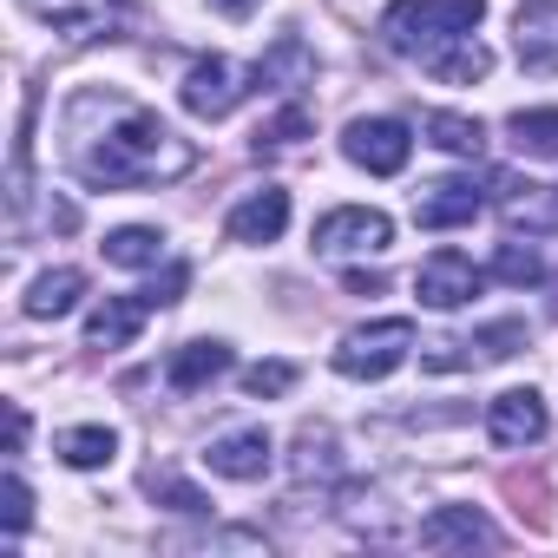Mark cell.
Returning a JSON list of instances; mask_svg holds the SVG:
<instances>
[{
    "mask_svg": "<svg viewBox=\"0 0 558 558\" xmlns=\"http://www.w3.org/2000/svg\"><path fill=\"white\" fill-rule=\"evenodd\" d=\"M493 276H499V283H512V290H532V283H545V256H538V243H499V256H493Z\"/></svg>",
    "mask_w": 558,
    "mask_h": 558,
    "instance_id": "cb8c5ba5",
    "label": "cell"
},
{
    "mask_svg": "<svg viewBox=\"0 0 558 558\" xmlns=\"http://www.w3.org/2000/svg\"><path fill=\"white\" fill-rule=\"evenodd\" d=\"M506 132H512V151H519V158H558V106L512 112Z\"/></svg>",
    "mask_w": 558,
    "mask_h": 558,
    "instance_id": "ffe728a7",
    "label": "cell"
},
{
    "mask_svg": "<svg viewBox=\"0 0 558 558\" xmlns=\"http://www.w3.org/2000/svg\"><path fill=\"white\" fill-rule=\"evenodd\" d=\"M316 256H381L388 243H395V223H388V210H368V204H342V210H329L323 223H316Z\"/></svg>",
    "mask_w": 558,
    "mask_h": 558,
    "instance_id": "277c9868",
    "label": "cell"
},
{
    "mask_svg": "<svg viewBox=\"0 0 558 558\" xmlns=\"http://www.w3.org/2000/svg\"><path fill=\"white\" fill-rule=\"evenodd\" d=\"M486 14V0H395V8L381 14V40L395 53H440L453 40H466Z\"/></svg>",
    "mask_w": 558,
    "mask_h": 558,
    "instance_id": "7a4b0ae2",
    "label": "cell"
},
{
    "mask_svg": "<svg viewBox=\"0 0 558 558\" xmlns=\"http://www.w3.org/2000/svg\"><path fill=\"white\" fill-rule=\"evenodd\" d=\"M66 158L99 191H151L184 178L197 165V145L119 93H80L66 106Z\"/></svg>",
    "mask_w": 558,
    "mask_h": 558,
    "instance_id": "6da1fadb",
    "label": "cell"
},
{
    "mask_svg": "<svg viewBox=\"0 0 558 558\" xmlns=\"http://www.w3.org/2000/svg\"><path fill=\"white\" fill-rule=\"evenodd\" d=\"M40 21H53L66 40H112L125 27V0H27Z\"/></svg>",
    "mask_w": 558,
    "mask_h": 558,
    "instance_id": "30bf717a",
    "label": "cell"
},
{
    "mask_svg": "<svg viewBox=\"0 0 558 558\" xmlns=\"http://www.w3.org/2000/svg\"><path fill=\"white\" fill-rule=\"evenodd\" d=\"M408 349H414V323H408V316H381V323L342 336L336 375H349V381H388V375L408 362Z\"/></svg>",
    "mask_w": 558,
    "mask_h": 558,
    "instance_id": "3957f363",
    "label": "cell"
},
{
    "mask_svg": "<svg viewBox=\"0 0 558 558\" xmlns=\"http://www.w3.org/2000/svg\"><path fill=\"white\" fill-rule=\"evenodd\" d=\"M145 316H151L145 290H138V296H106V303L86 316V349H132V336L145 329Z\"/></svg>",
    "mask_w": 558,
    "mask_h": 558,
    "instance_id": "5bb4252c",
    "label": "cell"
},
{
    "mask_svg": "<svg viewBox=\"0 0 558 558\" xmlns=\"http://www.w3.org/2000/svg\"><path fill=\"white\" fill-rule=\"evenodd\" d=\"M223 368H230V349H223V342H184V349H171L165 381H171L178 395H197V388H210Z\"/></svg>",
    "mask_w": 558,
    "mask_h": 558,
    "instance_id": "ac0fdd59",
    "label": "cell"
},
{
    "mask_svg": "<svg viewBox=\"0 0 558 558\" xmlns=\"http://www.w3.org/2000/svg\"><path fill=\"white\" fill-rule=\"evenodd\" d=\"M480 283H486V276H480L473 256H460V250H434V256L414 269V296H421L427 310H460V303L480 296Z\"/></svg>",
    "mask_w": 558,
    "mask_h": 558,
    "instance_id": "8992f818",
    "label": "cell"
},
{
    "mask_svg": "<svg viewBox=\"0 0 558 558\" xmlns=\"http://www.w3.org/2000/svg\"><path fill=\"white\" fill-rule=\"evenodd\" d=\"M80 296H86V276H80V269H47V276H34V283H27L21 310H27L34 323H60V316L80 310Z\"/></svg>",
    "mask_w": 558,
    "mask_h": 558,
    "instance_id": "e0dca14e",
    "label": "cell"
},
{
    "mask_svg": "<svg viewBox=\"0 0 558 558\" xmlns=\"http://www.w3.org/2000/svg\"><path fill=\"white\" fill-rule=\"evenodd\" d=\"M210 8H217V14H230V21H243V14H256V8H263V0H210Z\"/></svg>",
    "mask_w": 558,
    "mask_h": 558,
    "instance_id": "4dcf8cb0",
    "label": "cell"
},
{
    "mask_svg": "<svg viewBox=\"0 0 558 558\" xmlns=\"http://www.w3.org/2000/svg\"><path fill=\"white\" fill-rule=\"evenodd\" d=\"M310 73H316L310 47H303L296 34H283V40H276V47L250 66V86H256V93H290V86H303Z\"/></svg>",
    "mask_w": 558,
    "mask_h": 558,
    "instance_id": "2e32d148",
    "label": "cell"
},
{
    "mask_svg": "<svg viewBox=\"0 0 558 558\" xmlns=\"http://www.w3.org/2000/svg\"><path fill=\"white\" fill-rule=\"evenodd\" d=\"M427 66H434V73H440L447 86H473V80H486V73H493V53H486V47H480V40L466 34V40L440 47V53H434Z\"/></svg>",
    "mask_w": 558,
    "mask_h": 558,
    "instance_id": "7402d4cb",
    "label": "cell"
},
{
    "mask_svg": "<svg viewBox=\"0 0 558 558\" xmlns=\"http://www.w3.org/2000/svg\"><path fill=\"white\" fill-rule=\"evenodd\" d=\"M421 545L427 551H473V545H499V532L486 525V512L473 506H434L421 519Z\"/></svg>",
    "mask_w": 558,
    "mask_h": 558,
    "instance_id": "8fae6325",
    "label": "cell"
},
{
    "mask_svg": "<svg viewBox=\"0 0 558 558\" xmlns=\"http://www.w3.org/2000/svg\"><path fill=\"white\" fill-rule=\"evenodd\" d=\"M269 434L263 427H236V434H223V440H210V473H223V480H263L269 473Z\"/></svg>",
    "mask_w": 558,
    "mask_h": 558,
    "instance_id": "9a60e30c",
    "label": "cell"
},
{
    "mask_svg": "<svg viewBox=\"0 0 558 558\" xmlns=\"http://www.w3.org/2000/svg\"><path fill=\"white\" fill-rule=\"evenodd\" d=\"M427 145H440V151H453V158H480L486 151V132H480V119H466V112H427Z\"/></svg>",
    "mask_w": 558,
    "mask_h": 558,
    "instance_id": "44dd1931",
    "label": "cell"
},
{
    "mask_svg": "<svg viewBox=\"0 0 558 558\" xmlns=\"http://www.w3.org/2000/svg\"><path fill=\"white\" fill-rule=\"evenodd\" d=\"M342 151H349V165H362L368 178H395V171L408 165V151H414V132H408L401 119H355V125L342 132Z\"/></svg>",
    "mask_w": 558,
    "mask_h": 558,
    "instance_id": "5b68a950",
    "label": "cell"
},
{
    "mask_svg": "<svg viewBox=\"0 0 558 558\" xmlns=\"http://www.w3.org/2000/svg\"><path fill=\"white\" fill-rule=\"evenodd\" d=\"M545 427H551V414H545L538 388H506V395L486 401V434H493L499 447H538Z\"/></svg>",
    "mask_w": 558,
    "mask_h": 558,
    "instance_id": "9c48e42d",
    "label": "cell"
},
{
    "mask_svg": "<svg viewBox=\"0 0 558 558\" xmlns=\"http://www.w3.org/2000/svg\"><path fill=\"white\" fill-rule=\"evenodd\" d=\"M303 132H310V112H303V106H283V112H276V119L256 132V158H263V151H290Z\"/></svg>",
    "mask_w": 558,
    "mask_h": 558,
    "instance_id": "484cf974",
    "label": "cell"
},
{
    "mask_svg": "<svg viewBox=\"0 0 558 558\" xmlns=\"http://www.w3.org/2000/svg\"><path fill=\"white\" fill-rule=\"evenodd\" d=\"M112 453H119V434H112V427H66V434H60V460L80 466V473L106 466Z\"/></svg>",
    "mask_w": 558,
    "mask_h": 558,
    "instance_id": "603a6c76",
    "label": "cell"
},
{
    "mask_svg": "<svg viewBox=\"0 0 558 558\" xmlns=\"http://www.w3.org/2000/svg\"><path fill=\"white\" fill-rule=\"evenodd\" d=\"M151 493H158L171 512H210V499H204L197 486H184V480H151Z\"/></svg>",
    "mask_w": 558,
    "mask_h": 558,
    "instance_id": "83f0119b",
    "label": "cell"
},
{
    "mask_svg": "<svg viewBox=\"0 0 558 558\" xmlns=\"http://www.w3.org/2000/svg\"><path fill=\"white\" fill-rule=\"evenodd\" d=\"M0 525H8V538H21V532L34 525V493H27V480H21V473L0 480Z\"/></svg>",
    "mask_w": 558,
    "mask_h": 558,
    "instance_id": "d4e9b609",
    "label": "cell"
},
{
    "mask_svg": "<svg viewBox=\"0 0 558 558\" xmlns=\"http://www.w3.org/2000/svg\"><path fill=\"white\" fill-rule=\"evenodd\" d=\"M243 93H250V86H243V73H236L223 53H210V60H197V66L184 73V93H178V99H184V112H191V119H230Z\"/></svg>",
    "mask_w": 558,
    "mask_h": 558,
    "instance_id": "52a82bcc",
    "label": "cell"
},
{
    "mask_svg": "<svg viewBox=\"0 0 558 558\" xmlns=\"http://www.w3.org/2000/svg\"><path fill=\"white\" fill-rule=\"evenodd\" d=\"M290 388H296V368L290 362H256V368H243V395H256V401L290 395Z\"/></svg>",
    "mask_w": 558,
    "mask_h": 558,
    "instance_id": "4316f807",
    "label": "cell"
},
{
    "mask_svg": "<svg viewBox=\"0 0 558 558\" xmlns=\"http://www.w3.org/2000/svg\"><path fill=\"white\" fill-rule=\"evenodd\" d=\"M99 250H106V263H119V269H158V263H165V230H151V223H119Z\"/></svg>",
    "mask_w": 558,
    "mask_h": 558,
    "instance_id": "d6986e66",
    "label": "cell"
},
{
    "mask_svg": "<svg viewBox=\"0 0 558 558\" xmlns=\"http://www.w3.org/2000/svg\"><path fill=\"white\" fill-rule=\"evenodd\" d=\"M283 230H290V191H276V184L250 191V197L230 210V236H236V243H276Z\"/></svg>",
    "mask_w": 558,
    "mask_h": 558,
    "instance_id": "4fadbf2b",
    "label": "cell"
},
{
    "mask_svg": "<svg viewBox=\"0 0 558 558\" xmlns=\"http://www.w3.org/2000/svg\"><path fill=\"white\" fill-rule=\"evenodd\" d=\"M473 217H480V191L466 178H440V184L414 191V223L421 230H460Z\"/></svg>",
    "mask_w": 558,
    "mask_h": 558,
    "instance_id": "7c38bea8",
    "label": "cell"
},
{
    "mask_svg": "<svg viewBox=\"0 0 558 558\" xmlns=\"http://www.w3.org/2000/svg\"><path fill=\"white\" fill-rule=\"evenodd\" d=\"M27 447V408H8V453Z\"/></svg>",
    "mask_w": 558,
    "mask_h": 558,
    "instance_id": "f546056e",
    "label": "cell"
},
{
    "mask_svg": "<svg viewBox=\"0 0 558 558\" xmlns=\"http://www.w3.org/2000/svg\"><path fill=\"white\" fill-rule=\"evenodd\" d=\"M184 283H191V269H184V263H171V269H165V283H151V290H145V303H151V310H165V303H178V290H184Z\"/></svg>",
    "mask_w": 558,
    "mask_h": 558,
    "instance_id": "f1b7e54d",
    "label": "cell"
},
{
    "mask_svg": "<svg viewBox=\"0 0 558 558\" xmlns=\"http://www.w3.org/2000/svg\"><path fill=\"white\" fill-rule=\"evenodd\" d=\"M525 349V323H493L480 336H460V342H434L427 349V368H486V362H512Z\"/></svg>",
    "mask_w": 558,
    "mask_h": 558,
    "instance_id": "ba28073f",
    "label": "cell"
}]
</instances>
